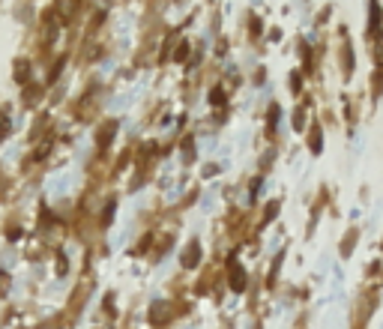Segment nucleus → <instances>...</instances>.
Returning <instances> with one entry per match:
<instances>
[{
  "label": "nucleus",
  "mask_w": 383,
  "mask_h": 329,
  "mask_svg": "<svg viewBox=\"0 0 383 329\" xmlns=\"http://www.w3.org/2000/svg\"><path fill=\"white\" fill-rule=\"evenodd\" d=\"M312 150H315V153L320 150V132H318V129L312 132Z\"/></svg>",
  "instance_id": "9"
},
{
  "label": "nucleus",
  "mask_w": 383,
  "mask_h": 329,
  "mask_svg": "<svg viewBox=\"0 0 383 329\" xmlns=\"http://www.w3.org/2000/svg\"><path fill=\"white\" fill-rule=\"evenodd\" d=\"M279 212V204H270V209H266V222H270V218Z\"/></svg>",
  "instance_id": "13"
},
{
  "label": "nucleus",
  "mask_w": 383,
  "mask_h": 329,
  "mask_svg": "<svg viewBox=\"0 0 383 329\" xmlns=\"http://www.w3.org/2000/svg\"><path fill=\"white\" fill-rule=\"evenodd\" d=\"M165 311H168V305H165V302H153V308H150V320H153V323H162Z\"/></svg>",
  "instance_id": "4"
},
{
  "label": "nucleus",
  "mask_w": 383,
  "mask_h": 329,
  "mask_svg": "<svg viewBox=\"0 0 383 329\" xmlns=\"http://www.w3.org/2000/svg\"><path fill=\"white\" fill-rule=\"evenodd\" d=\"M186 54H189V45H186V42H183V45H180V48H177V57H174V60H186Z\"/></svg>",
  "instance_id": "10"
},
{
  "label": "nucleus",
  "mask_w": 383,
  "mask_h": 329,
  "mask_svg": "<svg viewBox=\"0 0 383 329\" xmlns=\"http://www.w3.org/2000/svg\"><path fill=\"white\" fill-rule=\"evenodd\" d=\"M3 329H21V326H18V317H9V320H6V326H3Z\"/></svg>",
  "instance_id": "12"
},
{
  "label": "nucleus",
  "mask_w": 383,
  "mask_h": 329,
  "mask_svg": "<svg viewBox=\"0 0 383 329\" xmlns=\"http://www.w3.org/2000/svg\"><path fill=\"white\" fill-rule=\"evenodd\" d=\"M6 287H9V275L0 269V290H6Z\"/></svg>",
  "instance_id": "11"
},
{
  "label": "nucleus",
  "mask_w": 383,
  "mask_h": 329,
  "mask_svg": "<svg viewBox=\"0 0 383 329\" xmlns=\"http://www.w3.org/2000/svg\"><path fill=\"white\" fill-rule=\"evenodd\" d=\"M111 218H114V201L105 207V212H102V228H108L111 225Z\"/></svg>",
  "instance_id": "6"
},
{
  "label": "nucleus",
  "mask_w": 383,
  "mask_h": 329,
  "mask_svg": "<svg viewBox=\"0 0 383 329\" xmlns=\"http://www.w3.org/2000/svg\"><path fill=\"white\" fill-rule=\"evenodd\" d=\"M15 78L24 84V78H27V63H15Z\"/></svg>",
  "instance_id": "8"
},
{
  "label": "nucleus",
  "mask_w": 383,
  "mask_h": 329,
  "mask_svg": "<svg viewBox=\"0 0 383 329\" xmlns=\"http://www.w3.org/2000/svg\"><path fill=\"white\" fill-rule=\"evenodd\" d=\"M66 182H69V177H66V174H57V177L51 179V186H48V192H51V195H57V192H63V189H66Z\"/></svg>",
  "instance_id": "5"
},
{
  "label": "nucleus",
  "mask_w": 383,
  "mask_h": 329,
  "mask_svg": "<svg viewBox=\"0 0 383 329\" xmlns=\"http://www.w3.org/2000/svg\"><path fill=\"white\" fill-rule=\"evenodd\" d=\"M210 102H213L216 108H222V105H224V93H222V90H213V93H210Z\"/></svg>",
  "instance_id": "7"
},
{
  "label": "nucleus",
  "mask_w": 383,
  "mask_h": 329,
  "mask_svg": "<svg viewBox=\"0 0 383 329\" xmlns=\"http://www.w3.org/2000/svg\"><path fill=\"white\" fill-rule=\"evenodd\" d=\"M198 264H201V248H198L195 242H192V245L183 251V267H186V269H192V267H198Z\"/></svg>",
  "instance_id": "2"
},
{
  "label": "nucleus",
  "mask_w": 383,
  "mask_h": 329,
  "mask_svg": "<svg viewBox=\"0 0 383 329\" xmlns=\"http://www.w3.org/2000/svg\"><path fill=\"white\" fill-rule=\"evenodd\" d=\"M6 135V123H0V138H3Z\"/></svg>",
  "instance_id": "15"
},
{
  "label": "nucleus",
  "mask_w": 383,
  "mask_h": 329,
  "mask_svg": "<svg viewBox=\"0 0 383 329\" xmlns=\"http://www.w3.org/2000/svg\"><path fill=\"white\" fill-rule=\"evenodd\" d=\"M114 132H117V123H105L102 126V132H99V138H96V144H99V150H105L108 144H111V138H114Z\"/></svg>",
  "instance_id": "3"
},
{
  "label": "nucleus",
  "mask_w": 383,
  "mask_h": 329,
  "mask_svg": "<svg viewBox=\"0 0 383 329\" xmlns=\"http://www.w3.org/2000/svg\"><path fill=\"white\" fill-rule=\"evenodd\" d=\"M231 287L237 290H246V272H243V267H237V261L231 258Z\"/></svg>",
  "instance_id": "1"
},
{
  "label": "nucleus",
  "mask_w": 383,
  "mask_h": 329,
  "mask_svg": "<svg viewBox=\"0 0 383 329\" xmlns=\"http://www.w3.org/2000/svg\"><path fill=\"white\" fill-rule=\"evenodd\" d=\"M6 237H9V239H18V237H21V231H18V228H9V231H6Z\"/></svg>",
  "instance_id": "14"
}]
</instances>
